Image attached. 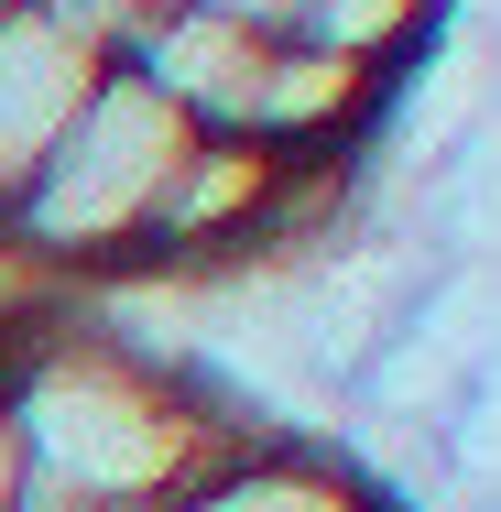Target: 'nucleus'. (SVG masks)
<instances>
[{
    "label": "nucleus",
    "mask_w": 501,
    "mask_h": 512,
    "mask_svg": "<svg viewBox=\"0 0 501 512\" xmlns=\"http://www.w3.org/2000/svg\"><path fill=\"white\" fill-rule=\"evenodd\" d=\"M164 512H382V502L360 491V469L327 436H240Z\"/></svg>",
    "instance_id": "nucleus-6"
},
{
    "label": "nucleus",
    "mask_w": 501,
    "mask_h": 512,
    "mask_svg": "<svg viewBox=\"0 0 501 512\" xmlns=\"http://www.w3.org/2000/svg\"><path fill=\"white\" fill-rule=\"evenodd\" d=\"M0 404H11V436H22V512H164L240 436H284V425L229 414L197 371H164V360L120 349L109 327L11 338L0 349Z\"/></svg>",
    "instance_id": "nucleus-1"
},
{
    "label": "nucleus",
    "mask_w": 501,
    "mask_h": 512,
    "mask_svg": "<svg viewBox=\"0 0 501 512\" xmlns=\"http://www.w3.org/2000/svg\"><path fill=\"white\" fill-rule=\"evenodd\" d=\"M0 512H22V436H11V404H0Z\"/></svg>",
    "instance_id": "nucleus-10"
},
{
    "label": "nucleus",
    "mask_w": 501,
    "mask_h": 512,
    "mask_svg": "<svg viewBox=\"0 0 501 512\" xmlns=\"http://www.w3.org/2000/svg\"><path fill=\"white\" fill-rule=\"evenodd\" d=\"M109 66H131L153 99H175L197 131H251L262 66H273V33H251V22H229V11H197V0H164Z\"/></svg>",
    "instance_id": "nucleus-3"
},
{
    "label": "nucleus",
    "mask_w": 501,
    "mask_h": 512,
    "mask_svg": "<svg viewBox=\"0 0 501 512\" xmlns=\"http://www.w3.org/2000/svg\"><path fill=\"white\" fill-rule=\"evenodd\" d=\"M197 11H229V22H251V33H284V22H295V0H197Z\"/></svg>",
    "instance_id": "nucleus-9"
},
{
    "label": "nucleus",
    "mask_w": 501,
    "mask_h": 512,
    "mask_svg": "<svg viewBox=\"0 0 501 512\" xmlns=\"http://www.w3.org/2000/svg\"><path fill=\"white\" fill-rule=\"evenodd\" d=\"M33 11H44V22H66L88 55H120V44H131L153 11H164V0H33Z\"/></svg>",
    "instance_id": "nucleus-8"
},
{
    "label": "nucleus",
    "mask_w": 501,
    "mask_h": 512,
    "mask_svg": "<svg viewBox=\"0 0 501 512\" xmlns=\"http://www.w3.org/2000/svg\"><path fill=\"white\" fill-rule=\"evenodd\" d=\"M382 131V77L327 55V44H295L273 33V66H262V99H251V142H273L284 164H338Z\"/></svg>",
    "instance_id": "nucleus-5"
},
{
    "label": "nucleus",
    "mask_w": 501,
    "mask_h": 512,
    "mask_svg": "<svg viewBox=\"0 0 501 512\" xmlns=\"http://www.w3.org/2000/svg\"><path fill=\"white\" fill-rule=\"evenodd\" d=\"M109 55H88L66 22H44L33 0H0V207L33 186V164L55 153V131L99 88Z\"/></svg>",
    "instance_id": "nucleus-4"
},
{
    "label": "nucleus",
    "mask_w": 501,
    "mask_h": 512,
    "mask_svg": "<svg viewBox=\"0 0 501 512\" xmlns=\"http://www.w3.org/2000/svg\"><path fill=\"white\" fill-rule=\"evenodd\" d=\"M436 22H447V0H295L284 33H295V44H327V55H349V66H371V77H393Z\"/></svg>",
    "instance_id": "nucleus-7"
},
{
    "label": "nucleus",
    "mask_w": 501,
    "mask_h": 512,
    "mask_svg": "<svg viewBox=\"0 0 501 512\" xmlns=\"http://www.w3.org/2000/svg\"><path fill=\"white\" fill-rule=\"evenodd\" d=\"M186 142H197V120L175 99H153L131 66H99V88L55 131L33 186L0 207V251L33 262V273H77V284L131 273L142 240H153V207H164L175 164H186Z\"/></svg>",
    "instance_id": "nucleus-2"
}]
</instances>
